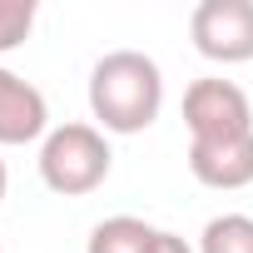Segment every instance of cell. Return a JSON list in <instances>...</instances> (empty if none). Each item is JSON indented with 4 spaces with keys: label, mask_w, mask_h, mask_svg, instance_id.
Masks as SVG:
<instances>
[{
    "label": "cell",
    "mask_w": 253,
    "mask_h": 253,
    "mask_svg": "<svg viewBox=\"0 0 253 253\" xmlns=\"http://www.w3.org/2000/svg\"><path fill=\"white\" fill-rule=\"evenodd\" d=\"M164 109V70L144 50H109L89 70V114L104 134H144Z\"/></svg>",
    "instance_id": "obj_1"
},
{
    "label": "cell",
    "mask_w": 253,
    "mask_h": 253,
    "mask_svg": "<svg viewBox=\"0 0 253 253\" xmlns=\"http://www.w3.org/2000/svg\"><path fill=\"white\" fill-rule=\"evenodd\" d=\"M189 174L204 189H248L253 184V134L233 139H189Z\"/></svg>",
    "instance_id": "obj_5"
},
{
    "label": "cell",
    "mask_w": 253,
    "mask_h": 253,
    "mask_svg": "<svg viewBox=\"0 0 253 253\" xmlns=\"http://www.w3.org/2000/svg\"><path fill=\"white\" fill-rule=\"evenodd\" d=\"M184 124L189 139H233V134H253V104L248 94L223 80V75H204L184 89Z\"/></svg>",
    "instance_id": "obj_3"
},
{
    "label": "cell",
    "mask_w": 253,
    "mask_h": 253,
    "mask_svg": "<svg viewBox=\"0 0 253 253\" xmlns=\"http://www.w3.org/2000/svg\"><path fill=\"white\" fill-rule=\"evenodd\" d=\"M5 189H10V169H5V159H0V204H5Z\"/></svg>",
    "instance_id": "obj_11"
},
{
    "label": "cell",
    "mask_w": 253,
    "mask_h": 253,
    "mask_svg": "<svg viewBox=\"0 0 253 253\" xmlns=\"http://www.w3.org/2000/svg\"><path fill=\"white\" fill-rule=\"evenodd\" d=\"M109 169H114V154H109V139H104L99 124L70 119V124H55L40 139V179L60 199L94 194L109 179Z\"/></svg>",
    "instance_id": "obj_2"
},
{
    "label": "cell",
    "mask_w": 253,
    "mask_h": 253,
    "mask_svg": "<svg viewBox=\"0 0 253 253\" xmlns=\"http://www.w3.org/2000/svg\"><path fill=\"white\" fill-rule=\"evenodd\" d=\"M194 50L213 65L253 60V0H199L189 15Z\"/></svg>",
    "instance_id": "obj_4"
},
{
    "label": "cell",
    "mask_w": 253,
    "mask_h": 253,
    "mask_svg": "<svg viewBox=\"0 0 253 253\" xmlns=\"http://www.w3.org/2000/svg\"><path fill=\"white\" fill-rule=\"evenodd\" d=\"M199 253H253V218L248 213H218L199 233Z\"/></svg>",
    "instance_id": "obj_8"
},
{
    "label": "cell",
    "mask_w": 253,
    "mask_h": 253,
    "mask_svg": "<svg viewBox=\"0 0 253 253\" xmlns=\"http://www.w3.org/2000/svg\"><path fill=\"white\" fill-rule=\"evenodd\" d=\"M50 134V104L45 94L0 65V144H35Z\"/></svg>",
    "instance_id": "obj_6"
},
{
    "label": "cell",
    "mask_w": 253,
    "mask_h": 253,
    "mask_svg": "<svg viewBox=\"0 0 253 253\" xmlns=\"http://www.w3.org/2000/svg\"><path fill=\"white\" fill-rule=\"evenodd\" d=\"M149 253H194V248H189V243H184L179 233H169V228H159V233H154V248H149Z\"/></svg>",
    "instance_id": "obj_10"
},
{
    "label": "cell",
    "mask_w": 253,
    "mask_h": 253,
    "mask_svg": "<svg viewBox=\"0 0 253 253\" xmlns=\"http://www.w3.org/2000/svg\"><path fill=\"white\" fill-rule=\"evenodd\" d=\"M35 15H40L35 0H0V55H10V50H20L30 40Z\"/></svg>",
    "instance_id": "obj_9"
},
{
    "label": "cell",
    "mask_w": 253,
    "mask_h": 253,
    "mask_svg": "<svg viewBox=\"0 0 253 253\" xmlns=\"http://www.w3.org/2000/svg\"><path fill=\"white\" fill-rule=\"evenodd\" d=\"M154 233L159 228L144 223V218H134V213H114V218L94 223L84 253H149L154 248Z\"/></svg>",
    "instance_id": "obj_7"
}]
</instances>
